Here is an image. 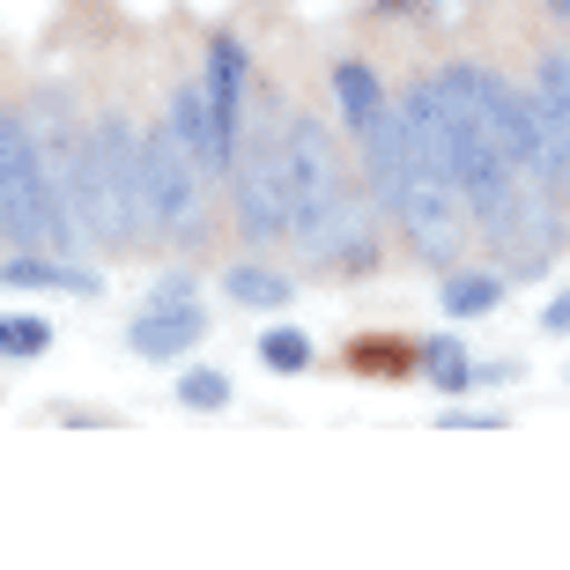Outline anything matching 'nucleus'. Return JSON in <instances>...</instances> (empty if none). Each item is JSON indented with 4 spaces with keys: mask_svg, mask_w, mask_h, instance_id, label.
Wrapping results in <instances>:
<instances>
[{
    "mask_svg": "<svg viewBox=\"0 0 570 570\" xmlns=\"http://www.w3.org/2000/svg\"><path fill=\"white\" fill-rule=\"evenodd\" d=\"M75 208L52 186V170L38 156V134L22 111H0V237L16 253H67L75 245Z\"/></svg>",
    "mask_w": 570,
    "mask_h": 570,
    "instance_id": "f03ea898",
    "label": "nucleus"
},
{
    "mask_svg": "<svg viewBox=\"0 0 570 570\" xmlns=\"http://www.w3.org/2000/svg\"><path fill=\"white\" fill-rule=\"evenodd\" d=\"M237 223L245 237H289V170H282V141H259L253 156H237Z\"/></svg>",
    "mask_w": 570,
    "mask_h": 570,
    "instance_id": "423d86ee",
    "label": "nucleus"
},
{
    "mask_svg": "<svg viewBox=\"0 0 570 570\" xmlns=\"http://www.w3.org/2000/svg\"><path fill=\"white\" fill-rule=\"evenodd\" d=\"M67 208L82 223L89 245H127L148 230V170H141V134L127 119H105L75 148V178H67Z\"/></svg>",
    "mask_w": 570,
    "mask_h": 570,
    "instance_id": "f257e3e1",
    "label": "nucleus"
},
{
    "mask_svg": "<svg viewBox=\"0 0 570 570\" xmlns=\"http://www.w3.org/2000/svg\"><path fill=\"white\" fill-rule=\"evenodd\" d=\"M208 97H215V119L230 127V141H245V82H253V60H245V45L223 30V38H208Z\"/></svg>",
    "mask_w": 570,
    "mask_h": 570,
    "instance_id": "9d476101",
    "label": "nucleus"
},
{
    "mask_svg": "<svg viewBox=\"0 0 570 570\" xmlns=\"http://www.w3.org/2000/svg\"><path fill=\"white\" fill-rule=\"evenodd\" d=\"M549 8H556V16H570V0H549Z\"/></svg>",
    "mask_w": 570,
    "mask_h": 570,
    "instance_id": "aec40b11",
    "label": "nucleus"
},
{
    "mask_svg": "<svg viewBox=\"0 0 570 570\" xmlns=\"http://www.w3.org/2000/svg\"><path fill=\"white\" fill-rule=\"evenodd\" d=\"M259 363L267 371H312V341L296 334V326H275V334L259 341Z\"/></svg>",
    "mask_w": 570,
    "mask_h": 570,
    "instance_id": "f3484780",
    "label": "nucleus"
},
{
    "mask_svg": "<svg viewBox=\"0 0 570 570\" xmlns=\"http://www.w3.org/2000/svg\"><path fill=\"white\" fill-rule=\"evenodd\" d=\"M170 127L186 134V148L200 156V170H237V141H230V127L215 119L208 82H178L170 89Z\"/></svg>",
    "mask_w": 570,
    "mask_h": 570,
    "instance_id": "1a4fd4ad",
    "label": "nucleus"
},
{
    "mask_svg": "<svg viewBox=\"0 0 570 570\" xmlns=\"http://www.w3.org/2000/svg\"><path fill=\"white\" fill-rule=\"evenodd\" d=\"M474 223H482L489 245H497V253H511L527 275L549 253H563V223H556V208H549V200H533L519 178H511V186H497V193H482V200H474Z\"/></svg>",
    "mask_w": 570,
    "mask_h": 570,
    "instance_id": "20e7f679",
    "label": "nucleus"
},
{
    "mask_svg": "<svg viewBox=\"0 0 570 570\" xmlns=\"http://www.w3.org/2000/svg\"><path fill=\"white\" fill-rule=\"evenodd\" d=\"M178 401L200 407V415L230 407V371H208V363H200V371H186V379H178Z\"/></svg>",
    "mask_w": 570,
    "mask_h": 570,
    "instance_id": "dca6fc26",
    "label": "nucleus"
},
{
    "mask_svg": "<svg viewBox=\"0 0 570 570\" xmlns=\"http://www.w3.org/2000/svg\"><path fill=\"white\" fill-rule=\"evenodd\" d=\"M504 304V275H452L444 282V312L452 318H482Z\"/></svg>",
    "mask_w": 570,
    "mask_h": 570,
    "instance_id": "4468645a",
    "label": "nucleus"
},
{
    "mask_svg": "<svg viewBox=\"0 0 570 570\" xmlns=\"http://www.w3.org/2000/svg\"><path fill=\"white\" fill-rule=\"evenodd\" d=\"M52 348V326L45 318H0V356H45Z\"/></svg>",
    "mask_w": 570,
    "mask_h": 570,
    "instance_id": "a211bd4d",
    "label": "nucleus"
},
{
    "mask_svg": "<svg viewBox=\"0 0 570 570\" xmlns=\"http://www.w3.org/2000/svg\"><path fill=\"white\" fill-rule=\"evenodd\" d=\"M282 170H289V223H296V208H312L334 186H348L341 156H334V134L318 119H282Z\"/></svg>",
    "mask_w": 570,
    "mask_h": 570,
    "instance_id": "0eeeda50",
    "label": "nucleus"
},
{
    "mask_svg": "<svg viewBox=\"0 0 570 570\" xmlns=\"http://www.w3.org/2000/svg\"><path fill=\"white\" fill-rule=\"evenodd\" d=\"M289 237H296V245H304L312 259H326V267H371V259H379L371 208H363L348 186H334L326 200H312V208H296Z\"/></svg>",
    "mask_w": 570,
    "mask_h": 570,
    "instance_id": "39448f33",
    "label": "nucleus"
},
{
    "mask_svg": "<svg viewBox=\"0 0 570 570\" xmlns=\"http://www.w3.org/2000/svg\"><path fill=\"white\" fill-rule=\"evenodd\" d=\"M541 326H549V334H570V289H556V296H549V312H541Z\"/></svg>",
    "mask_w": 570,
    "mask_h": 570,
    "instance_id": "6ab92c4d",
    "label": "nucleus"
},
{
    "mask_svg": "<svg viewBox=\"0 0 570 570\" xmlns=\"http://www.w3.org/2000/svg\"><path fill=\"white\" fill-rule=\"evenodd\" d=\"M0 289H60V296H97L105 282L89 275V267H67V259L16 253V259H0Z\"/></svg>",
    "mask_w": 570,
    "mask_h": 570,
    "instance_id": "9b49d317",
    "label": "nucleus"
},
{
    "mask_svg": "<svg viewBox=\"0 0 570 570\" xmlns=\"http://www.w3.org/2000/svg\"><path fill=\"white\" fill-rule=\"evenodd\" d=\"M200 334H208V318H200V296H193V289H156V296H148V312L127 326L134 356H148V363L186 356Z\"/></svg>",
    "mask_w": 570,
    "mask_h": 570,
    "instance_id": "6e6552de",
    "label": "nucleus"
},
{
    "mask_svg": "<svg viewBox=\"0 0 570 570\" xmlns=\"http://www.w3.org/2000/svg\"><path fill=\"white\" fill-rule=\"evenodd\" d=\"M141 170H148V230L164 237H200V156L186 148V134H141Z\"/></svg>",
    "mask_w": 570,
    "mask_h": 570,
    "instance_id": "7ed1b4c3",
    "label": "nucleus"
},
{
    "mask_svg": "<svg viewBox=\"0 0 570 570\" xmlns=\"http://www.w3.org/2000/svg\"><path fill=\"white\" fill-rule=\"evenodd\" d=\"M423 379L438 385V393H466V385H474V363H466V348L452 334H430L423 341Z\"/></svg>",
    "mask_w": 570,
    "mask_h": 570,
    "instance_id": "ddd939ff",
    "label": "nucleus"
},
{
    "mask_svg": "<svg viewBox=\"0 0 570 570\" xmlns=\"http://www.w3.org/2000/svg\"><path fill=\"white\" fill-rule=\"evenodd\" d=\"M223 289H230L237 304H259V312H282V304H289V275H275V267H230Z\"/></svg>",
    "mask_w": 570,
    "mask_h": 570,
    "instance_id": "2eb2a0df",
    "label": "nucleus"
},
{
    "mask_svg": "<svg viewBox=\"0 0 570 570\" xmlns=\"http://www.w3.org/2000/svg\"><path fill=\"white\" fill-rule=\"evenodd\" d=\"M334 97H341V111H348V127H356V134H371L385 111H393V105H385V89H379V75H371L363 60L334 67Z\"/></svg>",
    "mask_w": 570,
    "mask_h": 570,
    "instance_id": "f8f14e48",
    "label": "nucleus"
}]
</instances>
